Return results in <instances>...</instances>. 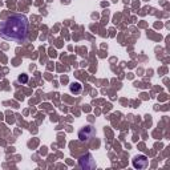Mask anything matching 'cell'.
<instances>
[{
    "label": "cell",
    "mask_w": 170,
    "mask_h": 170,
    "mask_svg": "<svg viewBox=\"0 0 170 170\" xmlns=\"http://www.w3.org/2000/svg\"><path fill=\"white\" fill-rule=\"evenodd\" d=\"M0 36L11 41L24 43L28 36V19L20 14L9 16L0 24Z\"/></svg>",
    "instance_id": "cell-1"
},
{
    "label": "cell",
    "mask_w": 170,
    "mask_h": 170,
    "mask_svg": "<svg viewBox=\"0 0 170 170\" xmlns=\"http://www.w3.org/2000/svg\"><path fill=\"white\" fill-rule=\"evenodd\" d=\"M93 135H94V129L90 125H88V126H84L79 132V140L81 142H88V141H90L93 138Z\"/></svg>",
    "instance_id": "cell-2"
},
{
    "label": "cell",
    "mask_w": 170,
    "mask_h": 170,
    "mask_svg": "<svg viewBox=\"0 0 170 170\" xmlns=\"http://www.w3.org/2000/svg\"><path fill=\"white\" fill-rule=\"evenodd\" d=\"M79 165H80V167H83V169H94V167H96V162H94L93 157L90 156L89 153L85 154V156H83L80 160H79Z\"/></svg>",
    "instance_id": "cell-3"
},
{
    "label": "cell",
    "mask_w": 170,
    "mask_h": 170,
    "mask_svg": "<svg viewBox=\"0 0 170 170\" xmlns=\"http://www.w3.org/2000/svg\"><path fill=\"white\" fill-rule=\"evenodd\" d=\"M148 163H149L148 157L144 156V154H141V156H135L134 160H133V166H134L135 169H145V167L148 166Z\"/></svg>",
    "instance_id": "cell-4"
},
{
    "label": "cell",
    "mask_w": 170,
    "mask_h": 170,
    "mask_svg": "<svg viewBox=\"0 0 170 170\" xmlns=\"http://www.w3.org/2000/svg\"><path fill=\"white\" fill-rule=\"evenodd\" d=\"M70 92L75 94H79L81 92V89H83V85H81L80 83H72L70 84Z\"/></svg>",
    "instance_id": "cell-5"
},
{
    "label": "cell",
    "mask_w": 170,
    "mask_h": 170,
    "mask_svg": "<svg viewBox=\"0 0 170 170\" xmlns=\"http://www.w3.org/2000/svg\"><path fill=\"white\" fill-rule=\"evenodd\" d=\"M19 81H20V83H27V81H28L27 75H21V76L19 77Z\"/></svg>",
    "instance_id": "cell-6"
}]
</instances>
